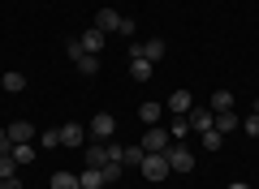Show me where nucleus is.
<instances>
[{
	"mask_svg": "<svg viewBox=\"0 0 259 189\" xmlns=\"http://www.w3.org/2000/svg\"><path fill=\"white\" fill-rule=\"evenodd\" d=\"M74 65H78L82 78H95V73H100V56H82V60H74Z\"/></svg>",
	"mask_w": 259,
	"mask_h": 189,
	"instance_id": "nucleus-24",
	"label": "nucleus"
},
{
	"mask_svg": "<svg viewBox=\"0 0 259 189\" xmlns=\"http://www.w3.org/2000/svg\"><path fill=\"white\" fill-rule=\"evenodd\" d=\"M229 189H250V185H246V180H233V185H229Z\"/></svg>",
	"mask_w": 259,
	"mask_h": 189,
	"instance_id": "nucleus-33",
	"label": "nucleus"
},
{
	"mask_svg": "<svg viewBox=\"0 0 259 189\" xmlns=\"http://www.w3.org/2000/svg\"><path fill=\"white\" fill-rule=\"evenodd\" d=\"M87 134H91V142H108V138L117 134V120H112V112H95V120L87 125Z\"/></svg>",
	"mask_w": 259,
	"mask_h": 189,
	"instance_id": "nucleus-2",
	"label": "nucleus"
},
{
	"mask_svg": "<svg viewBox=\"0 0 259 189\" xmlns=\"http://www.w3.org/2000/svg\"><path fill=\"white\" fill-rule=\"evenodd\" d=\"M143 159H147V151H143V142H134V146H125V159H121V163H130V168H143Z\"/></svg>",
	"mask_w": 259,
	"mask_h": 189,
	"instance_id": "nucleus-19",
	"label": "nucleus"
},
{
	"mask_svg": "<svg viewBox=\"0 0 259 189\" xmlns=\"http://www.w3.org/2000/svg\"><path fill=\"white\" fill-rule=\"evenodd\" d=\"M190 134H194V129H190V120H186V116H173V120H168V138H173V142H186Z\"/></svg>",
	"mask_w": 259,
	"mask_h": 189,
	"instance_id": "nucleus-14",
	"label": "nucleus"
},
{
	"mask_svg": "<svg viewBox=\"0 0 259 189\" xmlns=\"http://www.w3.org/2000/svg\"><path fill=\"white\" fill-rule=\"evenodd\" d=\"M186 120H190V129H199V134H203V129H216V112L207 108V103H194V108L186 112Z\"/></svg>",
	"mask_w": 259,
	"mask_h": 189,
	"instance_id": "nucleus-4",
	"label": "nucleus"
},
{
	"mask_svg": "<svg viewBox=\"0 0 259 189\" xmlns=\"http://www.w3.org/2000/svg\"><path fill=\"white\" fill-rule=\"evenodd\" d=\"M87 142V125H61V146H82Z\"/></svg>",
	"mask_w": 259,
	"mask_h": 189,
	"instance_id": "nucleus-9",
	"label": "nucleus"
},
{
	"mask_svg": "<svg viewBox=\"0 0 259 189\" xmlns=\"http://www.w3.org/2000/svg\"><path fill=\"white\" fill-rule=\"evenodd\" d=\"M143 60H164V39H147V43H143Z\"/></svg>",
	"mask_w": 259,
	"mask_h": 189,
	"instance_id": "nucleus-18",
	"label": "nucleus"
},
{
	"mask_svg": "<svg viewBox=\"0 0 259 189\" xmlns=\"http://www.w3.org/2000/svg\"><path fill=\"white\" fill-rule=\"evenodd\" d=\"M190 108H194V95H190V90H173V95H168V112H173V116H186Z\"/></svg>",
	"mask_w": 259,
	"mask_h": 189,
	"instance_id": "nucleus-7",
	"label": "nucleus"
},
{
	"mask_svg": "<svg viewBox=\"0 0 259 189\" xmlns=\"http://www.w3.org/2000/svg\"><path fill=\"white\" fill-rule=\"evenodd\" d=\"M65 56H69V60H82V43H78V39H69V43H65Z\"/></svg>",
	"mask_w": 259,
	"mask_h": 189,
	"instance_id": "nucleus-27",
	"label": "nucleus"
},
{
	"mask_svg": "<svg viewBox=\"0 0 259 189\" xmlns=\"http://www.w3.org/2000/svg\"><path fill=\"white\" fill-rule=\"evenodd\" d=\"M78 185L82 189H104L108 185V180H104V168H82L78 172Z\"/></svg>",
	"mask_w": 259,
	"mask_h": 189,
	"instance_id": "nucleus-10",
	"label": "nucleus"
},
{
	"mask_svg": "<svg viewBox=\"0 0 259 189\" xmlns=\"http://www.w3.org/2000/svg\"><path fill=\"white\" fill-rule=\"evenodd\" d=\"M212 112H233V90H212Z\"/></svg>",
	"mask_w": 259,
	"mask_h": 189,
	"instance_id": "nucleus-17",
	"label": "nucleus"
},
{
	"mask_svg": "<svg viewBox=\"0 0 259 189\" xmlns=\"http://www.w3.org/2000/svg\"><path fill=\"white\" fill-rule=\"evenodd\" d=\"M134 30H139V26H134V18H121V30H117V35H125V39H130Z\"/></svg>",
	"mask_w": 259,
	"mask_h": 189,
	"instance_id": "nucleus-31",
	"label": "nucleus"
},
{
	"mask_svg": "<svg viewBox=\"0 0 259 189\" xmlns=\"http://www.w3.org/2000/svg\"><path fill=\"white\" fill-rule=\"evenodd\" d=\"M130 78L134 82H151V60H130Z\"/></svg>",
	"mask_w": 259,
	"mask_h": 189,
	"instance_id": "nucleus-21",
	"label": "nucleus"
},
{
	"mask_svg": "<svg viewBox=\"0 0 259 189\" xmlns=\"http://www.w3.org/2000/svg\"><path fill=\"white\" fill-rule=\"evenodd\" d=\"M168 142H173V138H168V129L147 125V134H143V151H147V155H164V151H168Z\"/></svg>",
	"mask_w": 259,
	"mask_h": 189,
	"instance_id": "nucleus-3",
	"label": "nucleus"
},
{
	"mask_svg": "<svg viewBox=\"0 0 259 189\" xmlns=\"http://www.w3.org/2000/svg\"><path fill=\"white\" fill-rule=\"evenodd\" d=\"M168 172H173V168H168L164 155H147V159H143V176H147V180H164Z\"/></svg>",
	"mask_w": 259,
	"mask_h": 189,
	"instance_id": "nucleus-5",
	"label": "nucleus"
},
{
	"mask_svg": "<svg viewBox=\"0 0 259 189\" xmlns=\"http://www.w3.org/2000/svg\"><path fill=\"white\" fill-rule=\"evenodd\" d=\"M108 163V142H91L87 146V168H104Z\"/></svg>",
	"mask_w": 259,
	"mask_h": 189,
	"instance_id": "nucleus-11",
	"label": "nucleus"
},
{
	"mask_svg": "<svg viewBox=\"0 0 259 189\" xmlns=\"http://www.w3.org/2000/svg\"><path fill=\"white\" fill-rule=\"evenodd\" d=\"M39 146H44V151L61 146V129H44V134H39Z\"/></svg>",
	"mask_w": 259,
	"mask_h": 189,
	"instance_id": "nucleus-25",
	"label": "nucleus"
},
{
	"mask_svg": "<svg viewBox=\"0 0 259 189\" xmlns=\"http://www.w3.org/2000/svg\"><path fill=\"white\" fill-rule=\"evenodd\" d=\"M0 155H13V138L5 134V129H0Z\"/></svg>",
	"mask_w": 259,
	"mask_h": 189,
	"instance_id": "nucleus-30",
	"label": "nucleus"
},
{
	"mask_svg": "<svg viewBox=\"0 0 259 189\" xmlns=\"http://www.w3.org/2000/svg\"><path fill=\"white\" fill-rule=\"evenodd\" d=\"M216 129H221V134H233V129H242V120L233 116V112H216Z\"/></svg>",
	"mask_w": 259,
	"mask_h": 189,
	"instance_id": "nucleus-20",
	"label": "nucleus"
},
{
	"mask_svg": "<svg viewBox=\"0 0 259 189\" xmlns=\"http://www.w3.org/2000/svg\"><path fill=\"white\" fill-rule=\"evenodd\" d=\"M164 159H168V168H173V172H194V163H199V159H194V151H190L186 142H168Z\"/></svg>",
	"mask_w": 259,
	"mask_h": 189,
	"instance_id": "nucleus-1",
	"label": "nucleus"
},
{
	"mask_svg": "<svg viewBox=\"0 0 259 189\" xmlns=\"http://www.w3.org/2000/svg\"><path fill=\"white\" fill-rule=\"evenodd\" d=\"M52 189H82V185H78V172H56Z\"/></svg>",
	"mask_w": 259,
	"mask_h": 189,
	"instance_id": "nucleus-23",
	"label": "nucleus"
},
{
	"mask_svg": "<svg viewBox=\"0 0 259 189\" xmlns=\"http://www.w3.org/2000/svg\"><path fill=\"white\" fill-rule=\"evenodd\" d=\"M13 163H35V146L30 142H13Z\"/></svg>",
	"mask_w": 259,
	"mask_h": 189,
	"instance_id": "nucleus-22",
	"label": "nucleus"
},
{
	"mask_svg": "<svg viewBox=\"0 0 259 189\" xmlns=\"http://www.w3.org/2000/svg\"><path fill=\"white\" fill-rule=\"evenodd\" d=\"M121 168H125V163H104V180H108V185L121 180Z\"/></svg>",
	"mask_w": 259,
	"mask_h": 189,
	"instance_id": "nucleus-28",
	"label": "nucleus"
},
{
	"mask_svg": "<svg viewBox=\"0 0 259 189\" xmlns=\"http://www.w3.org/2000/svg\"><path fill=\"white\" fill-rule=\"evenodd\" d=\"M242 134H246V138H259V112H250V116L242 120Z\"/></svg>",
	"mask_w": 259,
	"mask_h": 189,
	"instance_id": "nucleus-26",
	"label": "nucleus"
},
{
	"mask_svg": "<svg viewBox=\"0 0 259 189\" xmlns=\"http://www.w3.org/2000/svg\"><path fill=\"white\" fill-rule=\"evenodd\" d=\"M104 39H108V35L91 26V30H82V35H78V43H82V52H87V56H100V52H104Z\"/></svg>",
	"mask_w": 259,
	"mask_h": 189,
	"instance_id": "nucleus-6",
	"label": "nucleus"
},
{
	"mask_svg": "<svg viewBox=\"0 0 259 189\" xmlns=\"http://www.w3.org/2000/svg\"><path fill=\"white\" fill-rule=\"evenodd\" d=\"M5 189H22V180H18V172H13V176H5Z\"/></svg>",
	"mask_w": 259,
	"mask_h": 189,
	"instance_id": "nucleus-32",
	"label": "nucleus"
},
{
	"mask_svg": "<svg viewBox=\"0 0 259 189\" xmlns=\"http://www.w3.org/2000/svg\"><path fill=\"white\" fill-rule=\"evenodd\" d=\"M0 86L9 90V95H22V90H26V73H18V69H9V73H5V78H0Z\"/></svg>",
	"mask_w": 259,
	"mask_h": 189,
	"instance_id": "nucleus-12",
	"label": "nucleus"
},
{
	"mask_svg": "<svg viewBox=\"0 0 259 189\" xmlns=\"http://www.w3.org/2000/svg\"><path fill=\"white\" fill-rule=\"evenodd\" d=\"M0 189H5V176H0Z\"/></svg>",
	"mask_w": 259,
	"mask_h": 189,
	"instance_id": "nucleus-34",
	"label": "nucleus"
},
{
	"mask_svg": "<svg viewBox=\"0 0 259 189\" xmlns=\"http://www.w3.org/2000/svg\"><path fill=\"white\" fill-rule=\"evenodd\" d=\"M95 30H104V35L121 30V13L117 9H100V13H95Z\"/></svg>",
	"mask_w": 259,
	"mask_h": 189,
	"instance_id": "nucleus-8",
	"label": "nucleus"
},
{
	"mask_svg": "<svg viewBox=\"0 0 259 189\" xmlns=\"http://www.w3.org/2000/svg\"><path fill=\"white\" fill-rule=\"evenodd\" d=\"M160 116H164V108H160L156 99H147V103L139 108V120H143V125H160Z\"/></svg>",
	"mask_w": 259,
	"mask_h": 189,
	"instance_id": "nucleus-15",
	"label": "nucleus"
},
{
	"mask_svg": "<svg viewBox=\"0 0 259 189\" xmlns=\"http://www.w3.org/2000/svg\"><path fill=\"white\" fill-rule=\"evenodd\" d=\"M18 172V163H13V155H0V176H13Z\"/></svg>",
	"mask_w": 259,
	"mask_h": 189,
	"instance_id": "nucleus-29",
	"label": "nucleus"
},
{
	"mask_svg": "<svg viewBox=\"0 0 259 189\" xmlns=\"http://www.w3.org/2000/svg\"><path fill=\"white\" fill-rule=\"evenodd\" d=\"M199 142H203L207 155H216V151L225 146V134H221V129H203V134H199Z\"/></svg>",
	"mask_w": 259,
	"mask_h": 189,
	"instance_id": "nucleus-16",
	"label": "nucleus"
},
{
	"mask_svg": "<svg viewBox=\"0 0 259 189\" xmlns=\"http://www.w3.org/2000/svg\"><path fill=\"white\" fill-rule=\"evenodd\" d=\"M5 134H9L13 142H30V138H35V125H30V120H13Z\"/></svg>",
	"mask_w": 259,
	"mask_h": 189,
	"instance_id": "nucleus-13",
	"label": "nucleus"
}]
</instances>
